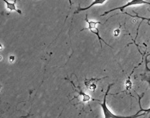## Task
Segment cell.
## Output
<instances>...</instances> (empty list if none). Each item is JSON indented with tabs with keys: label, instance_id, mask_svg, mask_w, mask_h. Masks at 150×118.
Segmentation results:
<instances>
[{
	"label": "cell",
	"instance_id": "10",
	"mask_svg": "<svg viewBox=\"0 0 150 118\" xmlns=\"http://www.w3.org/2000/svg\"><path fill=\"white\" fill-rule=\"evenodd\" d=\"M146 69H147L148 71L150 72V68L148 67V62H147V61H146Z\"/></svg>",
	"mask_w": 150,
	"mask_h": 118
},
{
	"label": "cell",
	"instance_id": "5",
	"mask_svg": "<svg viewBox=\"0 0 150 118\" xmlns=\"http://www.w3.org/2000/svg\"><path fill=\"white\" fill-rule=\"evenodd\" d=\"M3 1L5 2V5H6V9L8 10L9 11H11V12L14 11V12H17L18 14H22L21 11L19 9H18L17 6H16V1H17L11 2V1H6V0H4Z\"/></svg>",
	"mask_w": 150,
	"mask_h": 118
},
{
	"label": "cell",
	"instance_id": "7",
	"mask_svg": "<svg viewBox=\"0 0 150 118\" xmlns=\"http://www.w3.org/2000/svg\"><path fill=\"white\" fill-rule=\"evenodd\" d=\"M146 80L148 82V83H149V86H150V79H147V80ZM139 105H140V109H141V110H139V112H137L138 114H139V112H141V111H143V112H144L150 113V108H149V109H143L142 108V107H141V101H139Z\"/></svg>",
	"mask_w": 150,
	"mask_h": 118
},
{
	"label": "cell",
	"instance_id": "3",
	"mask_svg": "<svg viewBox=\"0 0 150 118\" xmlns=\"http://www.w3.org/2000/svg\"><path fill=\"white\" fill-rule=\"evenodd\" d=\"M150 5V3L148 2V1H144V0H132V1H128L125 5L119 6V7H117V8H115V9H111V10H110V11H108L105 12L104 13V14H103L102 15H100V16H105L108 14H109V13H110V12L117 11V10H120V11H122L124 9L127 8V7H129V6H133V5Z\"/></svg>",
	"mask_w": 150,
	"mask_h": 118
},
{
	"label": "cell",
	"instance_id": "11",
	"mask_svg": "<svg viewBox=\"0 0 150 118\" xmlns=\"http://www.w3.org/2000/svg\"><path fill=\"white\" fill-rule=\"evenodd\" d=\"M14 60V56H11V57H10V59H9V61H11V62H12Z\"/></svg>",
	"mask_w": 150,
	"mask_h": 118
},
{
	"label": "cell",
	"instance_id": "6",
	"mask_svg": "<svg viewBox=\"0 0 150 118\" xmlns=\"http://www.w3.org/2000/svg\"><path fill=\"white\" fill-rule=\"evenodd\" d=\"M79 88L80 92L77 90L76 89V91L77 92V93H79V94L81 96H82V101H83V102H88V101H90V100H91V97L89 96V95H87L85 93H84L82 91V90L81 89V87L79 86Z\"/></svg>",
	"mask_w": 150,
	"mask_h": 118
},
{
	"label": "cell",
	"instance_id": "1",
	"mask_svg": "<svg viewBox=\"0 0 150 118\" xmlns=\"http://www.w3.org/2000/svg\"><path fill=\"white\" fill-rule=\"evenodd\" d=\"M113 84H110L109 85L108 87V89L106 92L105 94H104L103 103H99L100 106L101 107V109H102V110H103L104 118H137L138 117L145 115V113H143L142 114H139L138 113H137L136 114H135V115L132 116H117V115H115V114H114L112 112V111L109 109V108L108 107L107 104H106L107 96H108V92L110 90L111 87L113 86Z\"/></svg>",
	"mask_w": 150,
	"mask_h": 118
},
{
	"label": "cell",
	"instance_id": "8",
	"mask_svg": "<svg viewBox=\"0 0 150 118\" xmlns=\"http://www.w3.org/2000/svg\"><path fill=\"white\" fill-rule=\"evenodd\" d=\"M132 82H131V81H130V80L129 79V80H128L126 81V89L127 90H129V89H130V88H131V87H132Z\"/></svg>",
	"mask_w": 150,
	"mask_h": 118
},
{
	"label": "cell",
	"instance_id": "2",
	"mask_svg": "<svg viewBox=\"0 0 150 118\" xmlns=\"http://www.w3.org/2000/svg\"><path fill=\"white\" fill-rule=\"evenodd\" d=\"M86 18L85 19V21L87 22V23H88V27L86 28H84L81 31H84V30H85V29H87V30H89L91 32H92V34H95L99 39L101 48H102V41L104 42V43H105L106 45L109 46V47H112L110 45L108 44L105 41L103 40V39L101 38L100 36L99 31V29L97 28V25H99V24H101V23L100 21H89L88 19L87 18V15L86 16Z\"/></svg>",
	"mask_w": 150,
	"mask_h": 118
},
{
	"label": "cell",
	"instance_id": "4",
	"mask_svg": "<svg viewBox=\"0 0 150 118\" xmlns=\"http://www.w3.org/2000/svg\"><path fill=\"white\" fill-rule=\"evenodd\" d=\"M107 2L106 0H95V1H93L92 3L87 7H84V8H81V7H78L77 11H75V14H77V13H79L81 11H86V10L90 9L91 7H92L94 5H103Z\"/></svg>",
	"mask_w": 150,
	"mask_h": 118
},
{
	"label": "cell",
	"instance_id": "9",
	"mask_svg": "<svg viewBox=\"0 0 150 118\" xmlns=\"http://www.w3.org/2000/svg\"><path fill=\"white\" fill-rule=\"evenodd\" d=\"M119 34H120L119 29H117V30L114 31V35H115V36H118Z\"/></svg>",
	"mask_w": 150,
	"mask_h": 118
}]
</instances>
